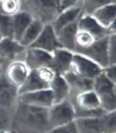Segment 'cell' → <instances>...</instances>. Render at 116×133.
Returning a JSON list of instances; mask_svg holds the SVG:
<instances>
[{"label": "cell", "instance_id": "22", "mask_svg": "<svg viewBox=\"0 0 116 133\" xmlns=\"http://www.w3.org/2000/svg\"><path fill=\"white\" fill-rule=\"evenodd\" d=\"M44 25L45 24L42 22H41L40 20L37 18H33L31 23L28 25V27L23 32L19 43L23 47L27 48L28 47H30L40 35L41 32L43 29Z\"/></svg>", "mask_w": 116, "mask_h": 133}, {"label": "cell", "instance_id": "28", "mask_svg": "<svg viewBox=\"0 0 116 133\" xmlns=\"http://www.w3.org/2000/svg\"><path fill=\"white\" fill-rule=\"evenodd\" d=\"M33 70L35 71L37 77L48 87L50 86L51 82L53 81V79L56 76V72L50 66H41V68L33 69Z\"/></svg>", "mask_w": 116, "mask_h": 133}, {"label": "cell", "instance_id": "37", "mask_svg": "<svg viewBox=\"0 0 116 133\" xmlns=\"http://www.w3.org/2000/svg\"><path fill=\"white\" fill-rule=\"evenodd\" d=\"M2 37H3L1 36V34H0V41H1V39H2Z\"/></svg>", "mask_w": 116, "mask_h": 133}, {"label": "cell", "instance_id": "16", "mask_svg": "<svg viewBox=\"0 0 116 133\" xmlns=\"http://www.w3.org/2000/svg\"><path fill=\"white\" fill-rule=\"evenodd\" d=\"M26 49L27 48L12 37H2L0 41V59L13 60L26 52Z\"/></svg>", "mask_w": 116, "mask_h": 133}, {"label": "cell", "instance_id": "38", "mask_svg": "<svg viewBox=\"0 0 116 133\" xmlns=\"http://www.w3.org/2000/svg\"><path fill=\"white\" fill-rule=\"evenodd\" d=\"M2 1H3V0H0V3H1Z\"/></svg>", "mask_w": 116, "mask_h": 133}, {"label": "cell", "instance_id": "36", "mask_svg": "<svg viewBox=\"0 0 116 133\" xmlns=\"http://www.w3.org/2000/svg\"><path fill=\"white\" fill-rule=\"evenodd\" d=\"M2 59H0V75H2Z\"/></svg>", "mask_w": 116, "mask_h": 133}, {"label": "cell", "instance_id": "29", "mask_svg": "<svg viewBox=\"0 0 116 133\" xmlns=\"http://www.w3.org/2000/svg\"><path fill=\"white\" fill-rule=\"evenodd\" d=\"M0 3L2 14L13 16L20 11V0H3Z\"/></svg>", "mask_w": 116, "mask_h": 133}, {"label": "cell", "instance_id": "25", "mask_svg": "<svg viewBox=\"0 0 116 133\" xmlns=\"http://www.w3.org/2000/svg\"><path fill=\"white\" fill-rule=\"evenodd\" d=\"M95 38L93 36L90 34L89 32H87L84 30H80L78 29V31L76 34V38H75V43H76V48L75 51H78L81 49H85L86 48L90 47L95 42Z\"/></svg>", "mask_w": 116, "mask_h": 133}, {"label": "cell", "instance_id": "10", "mask_svg": "<svg viewBox=\"0 0 116 133\" xmlns=\"http://www.w3.org/2000/svg\"><path fill=\"white\" fill-rule=\"evenodd\" d=\"M77 25L78 29L89 32L93 36L95 40L101 39L111 32H115L101 26L90 14H82L77 21Z\"/></svg>", "mask_w": 116, "mask_h": 133}, {"label": "cell", "instance_id": "13", "mask_svg": "<svg viewBox=\"0 0 116 133\" xmlns=\"http://www.w3.org/2000/svg\"><path fill=\"white\" fill-rule=\"evenodd\" d=\"M31 69L23 61H13L8 66L5 77L12 84L19 87L27 78Z\"/></svg>", "mask_w": 116, "mask_h": 133}, {"label": "cell", "instance_id": "26", "mask_svg": "<svg viewBox=\"0 0 116 133\" xmlns=\"http://www.w3.org/2000/svg\"><path fill=\"white\" fill-rule=\"evenodd\" d=\"M0 34L3 37H12V16L0 14Z\"/></svg>", "mask_w": 116, "mask_h": 133}, {"label": "cell", "instance_id": "2", "mask_svg": "<svg viewBox=\"0 0 116 133\" xmlns=\"http://www.w3.org/2000/svg\"><path fill=\"white\" fill-rule=\"evenodd\" d=\"M92 89L97 94L105 111L116 110V83L108 79L103 72L93 79Z\"/></svg>", "mask_w": 116, "mask_h": 133}, {"label": "cell", "instance_id": "12", "mask_svg": "<svg viewBox=\"0 0 116 133\" xmlns=\"http://www.w3.org/2000/svg\"><path fill=\"white\" fill-rule=\"evenodd\" d=\"M52 54L51 68L54 69L56 74L64 75L71 68L74 52L64 48L55 50Z\"/></svg>", "mask_w": 116, "mask_h": 133}, {"label": "cell", "instance_id": "11", "mask_svg": "<svg viewBox=\"0 0 116 133\" xmlns=\"http://www.w3.org/2000/svg\"><path fill=\"white\" fill-rule=\"evenodd\" d=\"M91 16L97 22L107 29L115 32L114 22L116 16V3H109L100 6L91 12Z\"/></svg>", "mask_w": 116, "mask_h": 133}, {"label": "cell", "instance_id": "19", "mask_svg": "<svg viewBox=\"0 0 116 133\" xmlns=\"http://www.w3.org/2000/svg\"><path fill=\"white\" fill-rule=\"evenodd\" d=\"M77 21L62 28L61 30L56 32L57 37L62 48L69 49L72 52H74L75 48H76L75 38H76V34L78 31Z\"/></svg>", "mask_w": 116, "mask_h": 133}, {"label": "cell", "instance_id": "24", "mask_svg": "<svg viewBox=\"0 0 116 133\" xmlns=\"http://www.w3.org/2000/svg\"><path fill=\"white\" fill-rule=\"evenodd\" d=\"M48 86L41 80L37 77L34 70H31L27 78L25 80V82L18 87V96L21 94L30 92V91L48 88Z\"/></svg>", "mask_w": 116, "mask_h": 133}, {"label": "cell", "instance_id": "5", "mask_svg": "<svg viewBox=\"0 0 116 133\" xmlns=\"http://www.w3.org/2000/svg\"><path fill=\"white\" fill-rule=\"evenodd\" d=\"M28 5L44 24L52 23L61 12L59 0H27Z\"/></svg>", "mask_w": 116, "mask_h": 133}, {"label": "cell", "instance_id": "27", "mask_svg": "<svg viewBox=\"0 0 116 133\" xmlns=\"http://www.w3.org/2000/svg\"><path fill=\"white\" fill-rule=\"evenodd\" d=\"M105 133L116 132V110L111 111H105L101 116Z\"/></svg>", "mask_w": 116, "mask_h": 133}, {"label": "cell", "instance_id": "7", "mask_svg": "<svg viewBox=\"0 0 116 133\" xmlns=\"http://www.w3.org/2000/svg\"><path fill=\"white\" fill-rule=\"evenodd\" d=\"M108 37L109 35L101 39L95 40L90 47L78 50L75 52L83 54L98 63L102 68H105L110 65L109 55H108Z\"/></svg>", "mask_w": 116, "mask_h": 133}, {"label": "cell", "instance_id": "6", "mask_svg": "<svg viewBox=\"0 0 116 133\" xmlns=\"http://www.w3.org/2000/svg\"><path fill=\"white\" fill-rule=\"evenodd\" d=\"M70 70L83 77L93 80L102 72L103 68L86 56L74 52Z\"/></svg>", "mask_w": 116, "mask_h": 133}, {"label": "cell", "instance_id": "32", "mask_svg": "<svg viewBox=\"0 0 116 133\" xmlns=\"http://www.w3.org/2000/svg\"><path fill=\"white\" fill-rule=\"evenodd\" d=\"M49 132H66V133H79L78 129L76 127V122L71 121V122L65 123L61 126H59L57 127L52 128Z\"/></svg>", "mask_w": 116, "mask_h": 133}, {"label": "cell", "instance_id": "18", "mask_svg": "<svg viewBox=\"0 0 116 133\" xmlns=\"http://www.w3.org/2000/svg\"><path fill=\"white\" fill-rule=\"evenodd\" d=\"M102 116V115H101ZM101 116H83L75 119L79 133H105Z\"/></svg>", "mask_w": 116, "mask_h": 133}, {"label": "cell", "instance_id": "23", "mask_svg": "<svg viewBox=\"0 0 116 133\" xmlns=\"http://www.w3.org/2000/svg\"><path fill=\"white\" fill-rule=\"evenodd\" d=\"M67 82L70 88H74L81 91L92 89L93 80L83 77L80 75L74 72L73 71L70 70L64 75H62Z\"/></svg>", "mask_w": 116, "mask_h": 133}, {"label": "cell", "instance_id": "33", "mask_svg": "<svg viewBox=\"0 0 116 133\" xmlns=\"http://www.w3.org/2000/svg\"><path fill=\"white\" fill-rule=\"evenodd\" d=\"M115 66L116 64H110L105 68H103L102 72L104 75L110 81L116 83V73H115Z\"/></svg>", "mask_w": 116, "mask_h": 133}, {"label": "cell", "instance_id": "8", "mask_svg": "<svg viewBox=\"0 0 116 133\" xmlns=\"http://www.w3.org/2000/svg\"><path fill=\"white\" fill-rule=\"evenodd\" d=\"M28 48L42 49L44 51L52 53L57 48H62V46L59 42L56 32L52 28V24L47 23L44 25L42 31L41 32L38 37Z\"/></svg>", "mask_w": 116, "mask_h": 133}, {"label": "cell", "instance_id": "4", "mask_svg": "<svg viewBox=\"0 0 116 133\" xmlns=\"http://www.w3.org/2000/svg\"><path fill=\"white\" fill-rule=\"evenodd\" d=\"M48 118L52 130L76 119V109L72 103L66 99L48 108Z\"/></svg>", "mask_w": 116, "mask_h": 133}, {"label": "cell", "instance_id": "9", "mask_svg": "<svg viewBox=\"0 0 116 133\" xmlns=\"http://www.w3.org/2000/svg\"><path fill=\"white\" fill-rule=\"evenodd\" d=\"M18 99L25 104L44 108H50L54 104L53 93L50 87L21 94Z\"/></svg>", "mask_w": 116, "mask_h": 133}, {"label": "cell", "instance_id": "15", "mask_svg": "<svg viewBox=\"0 0 116 133\" xmlns=\"http://www.w3.org/2000/svg\"><path fill=\"white\" fill-rule=\"evenodd\" d=\"M25 62L31 70L37 69L43 66H51L52 54L42 49L35 48H27L26 49Z\"/></svg>", "mask_w": 116, "mask_h": 133}, {"label": "cell", "instance_id": "17", "mask_svg": "<svg viewBox=\"0 0 116 133\" xmlns=\"http://www.w3.org/2000/svg\"><path fill=\"white\" fill-rule=\"evenodd\" d=\"M18 98V87L8 80L5 75H0V106L9 107Z\"/></svg>", "mask_w": 116, "mask_h": 133}, {"label": "cell", "instance_id": "31", "mask_svg": "<svg viewBox=\"0 0 116 133\" xmlns=\"http://www.w3.org/2000/svg\"><path fill=\"white\" fill-rule=\"evenodd\" d=\"M82 1L87 14H91L95 8L100 6L115 3V0H82Z\"/></svg>", "mask_w": 116, "mask_h": 133}, {"label": "cell", "instance_id": "3", "mask_svg": "<svg viewBox=\"0 0 116 133\" xmlns=\"http://www.w3.org/2000/svg\"><path fill=\"white\" fill-rule=\"evenodd\" d=\"M76 118L98 116L105 113L97 94L93 89L81 91L76 98Z\"/></svg>", "mask_w": 116, "mask_h": 133}, {"label": "cell", "instance_id": "34", "mask_svg": "<svg viewBox=\"0 0 116 133\" xmlns=\"http://www.w3.org/2000/svg\"><path fill=\"white\" fill-rule=\"evenodd\" d=\"M8 116L2 110H0V132L7 131V130H5V128L8 126Z\"/></svg>", "mask_w": 116, "mask_h": 133}, {"label": "cell", "instance_id": "30", "mask_svg": "<svg viewBox=\"0 0 116 133\" xmlns=\"http://www.w3.org/2000/svg\"><path fill=\"white\" fill-rule=\"evenodd\" d=\"M108 55L110 64H116V36L111 32L108 37Z\"/></svg>", "mask_w": 116, "mask_h": 133}, {"label": "cell", "instance_id": "1", "mask_svg": "<svg viewBox=\"0 0 116 133\" xmlns=\"http://www.w3.org/2000/svg\"><path fill=\"white\" fill-rule=\"evenodd\" d=\"M16 116L18 122L30 130L47 132L51 130L48 108L35 107L20 102Z\"/></svg>", "mask_w": 116, "mask_h": 133}, {"label": "cell", "instance_id": "20", "mask_svg": "<svg viewBox=\"0 0 116 133\" xmlns=\"http://www.w3.org/2000/svg\"><path fill=\"white\" fill-rule=\"evenodd\" d=\"M33 20V17L27 12H18L12 16V32L13 38L20 41L23 32Z\"/></svg>", "mask_w": 116, "mask_h": 133}, {"label": "cell", "instance_id": "21", "mask_svg": "<svg viewBox=\"0 0 116 133\" xmlns=\"http://www.w3.org/2000/svg\"><path fill=\"white\" fill-rule=\"evenodd\" d=\"M49 87L52 91L54 103L60 102L63 100H66L70 91V87L65 77L62 75L59 74H56Z\"/></svg>", "mask_w": 116, "mask_h": 133}, {"label": "cell", "instance_id": "14", "mask_svg": "<svg viewBox=\"0 0 116 133\" xmlns=\"http://www.w3.org/2000/svg\"><path fill=\"white\" fill-rule=\"evenodd\" d=\"M83 8L80 6H72L61 10L57 16L51 23L52 28L56 32H57L62 28L76 22L83 14Z\"/></svg>", "mask_w": 116, "mask_h": 133}, {"label": "cell", "instance_id": "35", "mask_svg": "<svg viewBox=\"0 0 116 133\" xmlns=\"http://www.w3.org/2000/svg\"><path fill=\"white\" fill-rule=\"evenodd\" d=\"M77 2H78V0H59L61 11L65 9V8H67L69 7H72V6L76 5Z\"/></svg>", "mask_w": 116, "mask_h": 133}]
</instances>
